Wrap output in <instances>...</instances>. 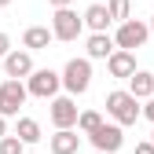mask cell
<instances>
[{"label": "cell", "instance_id": "6da1fadb", "mask_svg": "<svg viewBox=\"0 0 154 154\" xmlns=\"http://www.w3.org/2000/svg\"><path fill=\"white\" fill-rule=\"evenodd\" d=\"M140 103H143V99H136L128 88H114V92L106 95L103 106H106V114H110L118 125H136V121L143 118V106H140Z\"/></svg>", "mask_w": 154, "mask_h": 154}, {"label": "cell", "instance_id": "7a4b0ae2", "mask_svg": "<svg viewBox=\"0 0 154 154\" xmlns=\"http://www.w3.org/2000/svg\"><path fill=\"white\" fill-rule=\"evenodd\" d=\"M63 88L70 95H85L92 88V59L85 55V59H70L63 66Z\"/></svg>", "mask_w": 154, "mask_h": 154}, {"label": "cell", "instance_id": "3957f363", "mask_svg": "<svg viewBox=\"0 0 154 154\" xmlns=\"http://www.w3.org/2000/svg\"><path fill=\"white\" fill-rule=\"evenodd\" d=\"M51 29H55V41H77L88 26H85V15H77L73 8H55V15H51Z\"/></svg>", "mask_w": 154, "mask_h": 154}, {"label": "cell", "instance_id": "277c9868", "mask_svg": "<svg viewBox=\"0 0 154 154\" xmlns=\"http://www.w3.org/2000/svg\"><path fill=\"white\" fill-rule=\"evenodd\" d=\"M26 99H29L26 81H18V77L0 81V114L4 118H18V106H26Z\"/></svg>", "mask_w": 154, "mask_h": 154}, {"label": "cell", "instance_id": "5b68a950", "mask_svg": "<svg viewBox=\"0 0 154 154\" xmlns=\"http://www.w3.org/2000/svg\"><path fill=\"white\" fill-rule=\"evenodd\" d=\"M26 88H29V95L33 99H55L59 95V88H63V73H55V70H33L29 77H26Z\"/></svg>", "mask_w": 154, "mask_h": 154}, {"label": "cell", "instance_id": "8992f818", "mask_svg": "<svg viewBox=\"0 0 154 154\" xmlns=\"http://www.w3.org/2000/svg\"><path fill=\"white\" fill-rule=\"evenodd\" d=\"M48 118L55 128H77V118H81V110H77V95H55L48 103Z\"/></svg>", "mask_w": 154, "mask_h": 154}, {"label": "cell", "instance_id": "52a82bcc", "mask_svg": "<svg viewBox=\"0 0 154 154\" xmlns=\"http://www.w3.org/2000/svg\"><path fill=\"white\" fill-rule=\"evenodd\" d=\"M88 140H92L95 150H103V154H118V150L125 147V125H118V121H103L95 132H88Z\"/></svg>", "mask_w": 154, "mask_h": 154}, {"label": "cell", "instance_id": "ba28073f", "mask_svg": "<svg viewBox=\"0 0 154 154\" xmlns=\"http://www.w3.org/2000/svg\"><path fill=\"white\" fill-rule=\"evenodd\" d=\"M150 37V22H140V18H125V22H118V33H114V41H118V48H128L136 51L147 44Z\"/></svg>", "mask_w": 154, "mask_h": 154}, {"label": "cell", "instance_id": "9c48e42d", "mask_svg": "<svg viewBox=\"0 0 154 154\" xmlns=\"http://www.w3.org/2000/svg\"><path fill=\"white\" fill-rule=\"evenodd\" d=\"M33 51L29 48H11L4 55V77H18V81H26V77L33 73Z\"/></svg>", "mask_w": 154, "mask_h": 154}, {"label": "cell", "instance_id": "30bf717a", "mask_svg": "<svg viewBox=\"0 0 154 154\" xmlns=\"http://www.w3.org/2000/svg\"><path fill=\"white\" fill-rule=\"evenodd\" d=\"M136 70H140V66H136V51H128V48H118V51L106 59V73L118 77V81H128Z\"/></svg>", "mask_w": 154, "mask_h": 154}, {"label": "cell", "instance_id": "8fae6325", "mask_svg": "<svg viewBox=\"0 0 154 154\" xmlns=\"http://www.w3.org/2000/svg\"><path fill=\"white\" fill-rule=\"evenodd\" d=\"M114 51H118V41H114L110 33H92L88 41H85V55H88L92 63H95V59H103V63H106Z\"/></svg>", "mask_w": 154, "mask_h": 154}, {"label": "cell", "instance_id": "7c38bea8", "mask_svg": "<svg viewBox=\"0 0 154 154\" xmlns=\"http://www.w3.org/2000/svg\"><path fill=\"white\" fill-rule=\"evenodd\" d=\"M85 26H88L92 33H106V29L114 26L110 8H106V4H88V8H85Z\"/></svg>", "mask_w": 154, "mask_h": 154}, {"label": "cell", "instance_id": "4fadbf2b", "mask_svg": "<svg viewBox=\"0 0 154 154\" xmlns=\"http://www.w3.org/2000/svg\"><path fill=\"white\" fill-rule=\"evenodd\" d=\"M51 41H55L51 26H26V33H22V48H29V51H44Z\"/></svg>", "mask_w": 154, "mask_h": 154}, {"label": "cell", "instance_id": "5bb4252c", "mask_svg": "<svg viewBox=\"0 0 154 154\" xmlns=\"http://www.w3.org/2000/svg\"><path fill=\"white\" fill-rule=\"evenodd\" d=\"M51 154H77L81 147V136H77V128H55V136L48 140Z\"/></svg>", "mask_w": 154, "mask_h": 154}, {"label": "cell", "instance_id": "9a60e30c", "mask_svg": "<svg viewBox=\"0 0 154 154\" xmlns=\"http://www.w3.org/2000/svg\"><path fill=\"white\" fill-rule=\"evenodd\" d=\"M128 92L136 95V99H150L154 95V73L150 70H136L128 77Z\"/></svg>", "mask_w": 154, "mask_h": 154}, {"label": "cell", "instance_id": "2e32d148", "mask_svg": "<svg viewBox=\"0 0 154 154\" xmlns=\"http://www.w3.org/2000/svg\"><path fill=\"white\" fill-rule=\"evenodd\" d=\"M15 136L22 140L26 147L41 143V140H44V136H41V121H37V118H18V125H15Z\"/></svg>", "mask_w": 154, "mask_h": 154}, {"label": "cell", "instance_id": "e0dca14e", "mask_svg": "<svg viewBox=\"0 0 154 154\" xmlns=\"http://www.w3.org/2000/svg\"><path fill=\"white\" fill-rule=\"evenodd\" d=\"M99 125H103V114H99V110H81V118H77V132L88 136V132H95Z\"/></svg>", "mask_w": 154, "mask_h": 154}, {"label": "cell", "instance_id": "ac0fdd59", "mask_svg": "<svg viewBox=\"0 0 154 154\" xmlns=\"http://www.w3.org/2000/svg\"><path fill=\"white\" fill-rule=\"evenodd\" d=\"M106 8H110V15H114V22L132 18V0H106Z\"/></svg>", "mask_w": 154, "mask_h": 154}, {"label": "cell", "instance_id": "d6986e66", "mask_svg": "<svg viewBox=\"0 0 154 154\" xmlns=\"http://www.w3.org/2000/svg\"><path fill=\"white\" fill-rule=\"evenodd\" d=\"M0 154H26V143L18 136H4L0 140Z\"/></svg>", "mask_w": 154, "mask_h": 154}, {"label": "cell", "instance_id": "ffe728a7", "mask_svg": "<svg viewBox=\"0 0 154 154\" xmlns=\"http://www.w3.org/2000/svg\"><path fill=\"white\" fill-rule=\"evenodd\" d=\"M8 51H11V37L0 29V63H4V55H8Z\"/></svg>", "mask_w": 154, "mask_h": 154}, {"label": "cell", "instance_id": "44dd1931", "mask_svg": "<svg viewBox=\"0 0 154 154\" xmlns=\"http://www.w3.org/2000/svg\"><path fill=\"white\" fill-rule=\"evenodd\" d=\"M143 118L154 125V95H150V99H143Z\"/></svg>", "mask_w": 154, "mask_h": 154}, {"label": "cell", "instance_id": "7402d4cb", "mask_svg": "<svg viewBox=\"0 0 154 154\" xmlns=\"http://www.w3.org/2000/svg\"><path fill=\"white\" fill-rule=\"evenodd\" d=\"M136 154H154V140H140L136 143Z\"/></svg>", "mask_w": 154, "mask_h": 154}, {"label": "cell", "instance_id": "603a6c76", "mask_svg": "<svg viewBox=\"0 0 154 154\" xmlns=\"http://www.w3.org/2000/svg\"><path fill=\"white\" fill-rule=\"evenodd\" d=\"M4 136H8V118L0 114V140H4Z\"/></svg>", "mask_w": 154, "mask_h": 154}, {"label": "cell", "instance_id": "cb8c5ba5", "mask_svg": "<svg viewBox=\"0 0 154 154\" xmlns=\"http://www.w3.org/2000/svg\"><path fill=\"white\" fill-rule=\"evenodd\" d=\"M48 4H51V8H70L73 0H48Z\"/></svg>", "mask_w": 154, "mask_h": 154}, {"label": "cell", "instance_id": "d4e9b609", "mask_svg": "<svg viewBox=\"0 0 154 154\" xmlns=\"http://www.w3.org/2000/svg\"><path fill=\"white\" fill-rule=\"evenodd\" d=\"M8 4H11V0H0V8H8Z\"/></svg>", "mask_w": 154, "mask_h": 154}, {"label": "cell", "instance_id": "484cf974", "mask_svg": "<svg viewBox=\"0 0 154 154\" xmlns=\"http://www.w3.org/2000/svg\"><path fill=\"white\" fill-rule=\"evenodd\" d=\"M150 33H154V15H150Z\"/></svg>", "mask_w": 154, "mask_h": 154}, {"label": "cell", "instance_id": "4316f807", "mask_svg": "<svg viewBox=\"0 0 154 154\" xmlns=\"http://www.w3.org/2000/svg\"><path fill=\"white\" fill-rule=\"evenodd\" d=\"M95 154H103V150H95Z\"/></svg>", "mask_w": 154, "mask_h": 154}, {"label": "cell", "instance_id": "83f0119b", "mask_svg": "<svg viewBox=\"0 0 154 154\" xmlns=\"http://www.w3.org/2000/svg\"><path fill=\"white\" fill-rule=\"evenodd\" d=\"M150 140H154V132H150Z\"/></svg>", "mask_w": 154, "mask_h": 154}]
</instances>
